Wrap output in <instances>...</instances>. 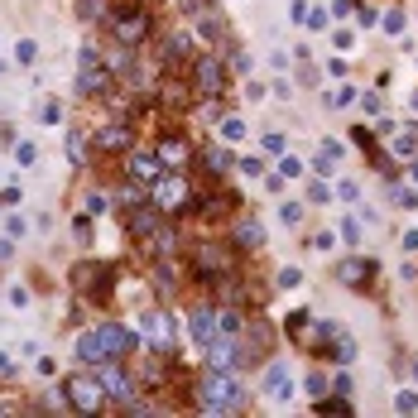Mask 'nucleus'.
I'll return each instance as SVG.
<instances>
[{
	"label": "nucleus",
	"instance_id": "680f3d73",
	"mask_svg": "<svg viewBox=\"0 0 418 418\" xmlns=\"http://www.w3.org/2000/svg\"><path fill=\"white\" fill-rule=\"evenodd\" d=\"M404 250H409V255H418V231H404Z\"/></svg>",
	"mask_w": 418,
	"mask_h": 418
},
{
	"label": "nucleus",
	"instance_id": "f704fd0d",
	"mask_svg": "<svg viewBox=\"0 0 418 418\" xmlns=\"http://www.w3.org/2000/svg\"><path fill=\"white\" fill-rule=\"evenodd\" d=\"M73 236H77V240H82V245H87V240H92V211H87V216H82V211H77V216H73Z\"/></svg>",
	"mask_w": 418,
	"mask_h": 418
},
{
	"label": "nucleus",
	"instance_id": "39448f33",
	"mask_svg": "<svg viewBox=\"0 0 418 418\" xmlns=\"http://www.w3.org/2000/svg\"><path fill=\"white\" fill-rule=\"evenodd\" d=\"M115 87V73L106 63L102 48H82L77 53V97H111Z\"/></svg>",
	"mask_w": 418,
	"mask_h": 418
},
{
	"label": "nucleus",
	"instance_id": "13d9d810",
	"mask_svg": "<svg viewBox=\"0 0 418 418\" xmlns=\"http://www.w3.org/2000/svg\"><path fill=\"white\" fill-rule=\"evenodd\" d=\"M356 15H361V24H380V15H375L370 5H356Z\"/></svg>",
	"mask_w": 418,
	"mask_h": 418
},
{
	"label": "nucleus",
	"instance_id": "79ce46f5",
	"mask_svg": "<svg viewBox=\"0 0 418 418\" xmlns=\"http://www.w3.org/2000/svg\"><path fill=\"white\" fill-rule=\"evenodd\" d=\"M303 202H284V211H279V216H284V221H289V226H303Z\"/></svg>",
	"mask_w": 418,
	"mask_h": 418
},
{
	"label": "nucleus",
	"instance_id": "bf43d9fd",
	"mask_svg": "<svg viewBox=\"0 0 418 418\" xmlns=\"http://www.w3.org/2000/svg\"><path fill=\"white\" fill-rule=\"evenodd\" d=\"M332 44H336V48H351V44H356V34H346V29H336V34H332Z\"/></svg>",
	"mask_w": 418,
	"mask_h": 418
},
{
	"label": "nucleus",
	"instance_id": "f3484780",
	"mask_svg": "<svg viewBox=\"0 0 418 418\" xmlns=\"http://www.w3.org/2000/svg\"><path fill=\"white\" fill-rule=\"evenodd\" d=\"M188 336H193L198 346H211V341H216V308H211V303L188 308Z\"/></svg>",
	"mask_w": 418,
	"mask_h": 418
},
{
	"label": "nucleus",
	"instance_id": "4468645a",
	"mask_svg": "<svg viewBox=\"0 0 418 418\" xmlns=\"http://www.w3.org/2000/svg\"><path fill=\"white\" fill-rule=\"evenodd\" d=\"M97 380H102V390H106V399H135V390H140V380L130 375V370H120V361H102L97 365Z\"/></svg>",
	"mask_w": 418,
	"mask_h": 418
},
{
	"label": "nucleus",
	"instance_id": "7c9ffc66",
	"mask_svg": "<svg viewBox=\"0 0 418 418\" xmlns=\"http://www.w3.org/2000/svg\"><path fill=\"white\" fill-rule=\"evenodd\" d=\"M308 332H313V313H308V308L289 313V336H294V341H308Z\"/></svg>",
	"mask_w": 418,
	"mask_h": 418
},
{
	"label": "nucleus",
	"instance_id": "69168bd1",
	"mask_svg": "<svg viewBox=\"0 0 418 418\" xmlns=\"http://www.w3.org/2000/svg\"><path fill=\"white\" fill-rule=\"evenodd\" d=\"M409 178H414V183H418V159H414V164H409Z\"/></svg>",
	"mask_w": 418,
	"mask_h": 418
},
{
	"label": "nucleus",
	"instance_id": "f03ea898",
	"mask_svg": "<svg viewBox=\"0 0 418 418\" xmlns=\"http://www.w3.org/2000/svg\"><path fill=\"white\" fill-rule=\"evenodd\" d=\"M193 404L202 414H240L245 409V390H240V375L236 370H207L193 390Z\"/></svg>",
	"mask_w": 418,
	"mask_h": 418
},
{
	"label": "nucleus",
	"instance_id": "20e7f679",
	"mask_svg": "<svg viewBox=\"0 0 418 418\" xmlns=\"http://www.w3.org/2000/svg\"><path fill=\"white\" fill-rule=\"evenodd\" d=\"M188 82H193V97H198V102H221L226 87H231V77H226V58L198 53L193 68H188Z\"/></svg>",
	"mask_w": 418,
	"mask_h": 418
},
{
	"label": "nucleus",
	"instance_id": "0eeeda50",
	"mask_svg": "<svg viewBox=\"0 0 418 418\" xmlns=\"http://www.w3.org/2000/svg\"><path fill=\"white\" fill-rule=\"evenodd\" d=\"M149 202L164 211V216H183V211H193V183L183 173H169L164 169V178L149 183Z\"/></svg>",
	"mask_w": 418,
	"mask_h": 418
},
{
	"label": "nucleus",
	"instance_id": "37998d69",
	"mask_svg": "<svg viewBox=\"0 0 418 418\" xmlns=\"http://www.w3.org/2000/svg\"><path fill=\"white\" fill-rule=\"evenodd\" d=\"M327 390H332V385H327V375H322V370H313V375H308V395H313V399H322Z\"/></svg>",
	"mask_w": 418,
	"mask_h": 418
},
{
	"label": "nucleus",
	"instance_id": "4be33fe9",
	"mask_svg": "<svg viewBox=\"0 0 418 418\" xmlns=\"http://www.w3.org/2000/svg\"><path fill=\"white\" fill-rule=\"evenodd\" d=\"M414 154H418V130L414 125L390 130V159H414Z\"/></svg>",
	"mask_w": 418,
	"mask_h": 418
},
{
	"label": "nucleus",
	"instance_id": "4c0bfd02",
	"mask_svg": "<svg viewBox=\"0 0 418 418\" xmlns=\"http://www.w3.org/2000/svg\"><path fill=\"white\" fill-rule=\"evenodd\" d=\"M279 159H284V164H279L284 178H298V173H303V159H298V154H279Z\"/></svg>",
	"mask_w": 418,
	"mask_h": 418
},
{
	"label": "nucleus",
	"instance_id": "3c124183",
	"mask_svg": "<svg viewBox=\"0 0 418 418\" xmlns=\"http://www.w3.org/2000/svg\"><path fill=\"white\" fill-rule=\"evenodd\" d=\"M356 5H361V0H332V19H346Z\"/></svg>",
	"mask_w": 418,
	"mask_h": 418
},
{
	"label": "nucleus",
	"instance_id": "b1692460",
	"mask_svg": "<svg viewBox=\"0 0 418 418\" xmlns=\"http://www.w3.org/2000/svg\"><path fill=\"white\" fill-rule=\"evenodd\" d=\"M231 164H236V159L226 154V144H207V149H202V169H207L211 178H221V173H231Z\"/></svg>",
	"mask_w": 418,
	"mask_h": 418
},
{
	"label": "nucleus",
	"instance_id": "09e8293b",
	"mask_svg": "<svg viewBox=\"0 0 418 418\" xmlns=\"http://www.w3.org/2000/svg\"><path fill=\"white\" fill-rule=\"evenodd\" d=\"M240 173L245 178H265V159H240Z\"/></svg>",
	"mask_w": 418,
	"mask_h": 418
},
{
	"label": "nucleus",
	"instance_id": "ddd939ff",
	"mask_svg": "<svg viewBox=\"0 0 418 418\" xmlns=\"http://www.w3.org/2000/svg\"><path fill=\"white\" fill-rule=\"evenodd\" d=\"M92 149L97 154H130L135 149V125L130 120H106L97 130V140H92Z\"/></svg>",
	"mask_w": 418,
	"mask_h": 418
},
{
	"label": "nucleus",
	"instance_id": "8fccbe9b",
	"mask_svg": "<svg viewBox=\"0 0 418 418\" xmlns=\"http://www.w3.org/2000/svg\"><path fill=\"white\" fill-rule=\"evenodd\" d=\"M308 202H332V188L327 183H308Z\"/></svg>",
	"mask_w": 418,
	"mask_h": 418
},
{
	"label": "nucleus",
	"instance_id": "aec40b11",
	"mask_svg": "<svg viewBox=\"0 0 418 418\" xmlns=\"http://www.w3.org/2000/svg\"><path fill=\"white\" fill-rule=\"evenodd\" d=\"M231 245H236V250H260V245H265V226H260L255 216H240V221L231 226Z\"/></svg>",
	"mask_w": 418,
	"mask_h": 418
},
{
	"label": "nucleus",
	"instance_id": "393cba45",
	"mask_svg": "<svg viewBox=\"0 0 418 418\" xmlns=\"http://www.w3.org/2000/svg\"><path fill=\"white\" fill-rule=\"evenodd\" d=\"M240 327H245V317H240V303L231 308H216V336H240Z\"/></svg>",
	"mask_w": 418,
	"mask_h": 418
},
{
	"label": "nucleus",
	"instance_id": "5701e85b",
	"mask_svg": "<svg viewBox=\"0 0 418 418\" xmlns=\"http://www.w3.org/2000/svg\"><path fill=\"white\" fill-rule=\"evenodd\" d=\"M63 149H68V164H77V169H82V164H92V154H97V149H92V140H87L82 130H68Z\"/></svg>",
	"mask_w": 418,
	"mask_h": 418
},
{
	"label": "nucleus",
	"instance_id": "c85d7f7f",
	"mask_svg": "<svg viewBox=\"0 0 418 418\" xmlns=\"http://www.w3.org/2000/svg\"><path fill=\"white\" fill-rule=\"evenodd\" d=\"M106 10H111V0H77V19L82 24H102Z\"/></svg>",
	"mask_w": 418,
	"mask_h": 418
},
{
	"label": "nucleus",
	"instance_id": "c03bdc74",
	"mask_svg": "<svg viewBox=\"0 0 418 418\" xmlns=\"http://www.w3.org/2000/svg\"><path fill=\"white\" fill-rule=\"evenodd\" d=\"M298 284H303V269H294V265L279 269V289H298Z\"/></svg>",
	"mask_w": 418,
	"mask_h": 418
},
{
	"label": "nucleus",
	"instance_id": "ea45409f",
	"mask_svg": "<svg viewBox=\"0 0 418 418\" xmlns=\"http://www.w3.org/2000/svg\"><path fill=\"white\" fill-rule=\"evenodd\" d=\"M395 409H399V414H418V395H414V390H399Z\"/></svg>",
	"mask_w": 418,
	"mask_h": 418
},
{
	"label": "nucleus",
	"instance_id": "bb28decb",
	"mask_svg": "<svg viewBox=\"0 0 418 418\" xmlns=\"http://www.w3.org/2000/svg\"><path fill=\"white\" fill-rule=\"evenodd\" d=\"M154 289H159L164 298H173V294H178V279H173V265H169V255L154 265Z\"/></svg>",
	"mask_w": 418,
	"mask_h": 418
},
{
	"label": "nucleus",
	"instance_id": "cd10ccee",
	"mask_svg": "<svg viewBox=\"0 0 418 418\" xmlns=\"http://www.w3.org/2000/svg\"><path fill=\"white\" fill-rule=\"evenodd\" d=\"M336 164H341V144L336 140H322L317 144V173H332Z\"/></svg>",
	"mask_w": 418,
	"mask_h": 418
},
{
	"label": "nucleus",
	"instance_id": "58836bf2",
	"mask_svg": "<svg viewBox=\"0 0 418 418\" xmlns=\"http://www.w3.org/2000/svg\"><path fill=\"white\" fill-rule=\"evenodd\" d=\"M58 115H63V106L53 102V97H44V106H39V120H44V125H53Z\"/></svg>",
	"mask_w": 418,
	"mask_h": 418
},
{
	"label": "nucleus",
	"instance_id": "6ab92c4d",
	"mask_svg": "<svg viewBox=\"0 0 418 418\" xmlns=\"http://www.w3.org/2000/svg\"><path fill=\"white\" fill-rule=\"evenodd\" d=\"M154 154H159L169 169H183V164L193 159V144H188L183 135H159V149H154Z\"/></svg>",
	"mask_w": 418,
	"mask_h": 418
},
{
	"label": "nucleus",
	"instance_id": "2eb2a0df",
	"mask_svg": "<svg viewBox=\"0 0 418 418\" xmlns=\"http://www.w3.org/2000/svg\"><path fill=\"white\" fill-rule=\"evenodd\" d=\"M164 169H169V164H164L154 149H130V154H125V173H130V183H159Z\"/></svg>",
	"mask_w": 418,
	"mask_h": 418
},
{
	"label": "nucleus",
	"instance_id": "412c9836",
	"mask_svg": "<svg viewBox=\"0 0 418 418\" xmlns=\"http://www.w3.org/2000/svg\"><path fill=\"white\" fill-rule=\"evenodd\" d=\"M193 211H198L202 221H221V216L236 211V193H211L207 202H193Z\"/></svg>",
	"mask_w": 418,
	"mask_h": 418
},
{
	"label": "nucleus",
	"instance_id": "c9c22d12",
	"mask_svg": "<svg viewBox=\"0 0 418 418\" xmlns=\"http://www.w3.org/2000/svg\"><path fill=\"white\" fill-rule=\"evenodd\" d=\"M336 236H341V240H346V245H361V221H356V216H346V221H341V231H336Z\"/></svg>",
	"mask_w": 418,
	"mask_h": 418
},
{
	"label": "nucleus",
	"instance_id": "0e129e2a",
	"mask_svg": "<svg viewBox=\"0 0 418 418\" xmlns=\"http://www.w3.org/2000/svg\"><path fill=\"white\" fill-rule=\"evenodd\" d=\"M10 255H15V245H10V240H0V260H10Z\"/></svg>",
	"mask_w": 418,
	"mask_h": 418
},
{
	"label": "nucleus",
	"instance_id": "1a4fd4ad",
	"mask_svg": "<svg viewBox=\"0 0 418 418\" xmlns=\"http://www.w3.org/2000/svg\"><path fill=\"white\" fill-rule=\"evenodd\" d=\"M193 58H198V39L193 34H169L159 44V73L164 77H188Z\"/></svg>",
	"mask_w": 418,
	"mask_h": 418
},
{
	"label": "nucleus",
	"instance_id": "f257e3e1",
	"mask_svg": "<svg viewBox=\"0 0 418 418\" xmlns=\"http://www.w3.org/2000/svg\"><path fill=\"white\" fill-rule=\"evenodd\" d=\"M135 351V332L130 327H120V322H97V327H87L82 336H77V346H73V356L82 361V365H102V361H125Z\"/></svg>",
	"mask_w": 418,
	"mask_h": 418
},
{
	"label": "nucleus",
	"instance_id": "603ef678",
	"mask_svg": "<svg viewBox=\"0 0 418 418\" xmlns=\"http://www.w3.org/2000/svg\"><path fill=\"white\" fill-rule=\"evenodd\" d=\"M106 207H111V202H106V193H87V211H92V216H102Z\"/></svg>",
	"mask_w": 418,
	"mask_h": 418
},
{
	"label": "nucleus",
	"instance_id": "a18cd8bd",
	"mask_svg": "<svg viewBox=\"0 0 418 418\" xmlns=\"http://www.w3.org/2000/svg\"><path fill=\"white\" fill-rule=\"evenodd\" d=\"M19 202H24V193H19L15 183H5V188H0V207H19Z\"/></svg>",
	"mask_w": 418,
	"mask_h": 418
},
{
	"label": "nucleus",
	"instance_id": "052dcab7",
	"mask_svg": "<svg viewBox=\"0 0 418 418\" xmlns=\"http://www.w3.org/2000/svg\"><path fill=\"white\" fill-rule=\"evenodd\" d=\"M265 183H269V193H274V198L284 193V173H265Z\"/></svg>",
	"mask_w": 418,
	"mask_h": 418
},
{
	"label": "nucleus",
	"instance_id": "a878e982",
	"mask_svg": "<svg viewBox=\"0 0 418 418\" xmlns=\"http://www.w3.org/2000/svg\"><path fill=\"white\" fill-rule=\"evenodd\" d=\"M140 322H144V332L159 341V351H173V341H169V317H164V313H144Z\"/></svg>",
	"mask_w": 418,
	"mask_h": 418
},
{
	"label": "nucleus",
	"instance_id": "e433bc0d",
	"mask_svg": "<svg viewBox=\"0 0 418 418\" xmlns=\"http://www.w3.org/2000/svg\"><path fill=\"white\" fill-rule=\"evenodd\" d=\"M15 58H19V63H34V58H39V44H34V39H19V44H15Z\"/></svg>",
	"mask_w": 418,
	"mask_h": 418
},
{
	"label": "nucleus",
	"instance_id": "a19ab883",
	"mask_svg": "<svg viewBox=\"0 0 418 418\" xmlns=\"http://www.w3.org/2000/svg\"><path fill=\"white\" fill-rule=\"evenodd\" d=\"M356 102H361L356 87H336V92H332V106H356Z\"/></svg>",
	"mask_w": 418,
	"mask_h": 418
},
{
	"label": "nucleus",
	"instance_id": "5fc2aeb1",
	"mask_svg": "<svg viewBox=\"0 0 418 418\" xmlns=\"http://www.w3.org/2000/svg\"><path fill=\"white\" fill-rule=\"evenodd\" d=\"M336 198H341V202H356V198H361V188H356V183H341V188H336Z\"/></svg>",
	"mask_w": 418,
	"mask_h": 418
},
{
	"label": "nucleus",
	"instance_id": "de8ad7c7",
	"mask_svg": "<svg viewBox=\"0 0 418 418\" xmlns=\"http://www.w3.org/2000/svg\"><path fill=\"white\" fill-rule=\"evenodd\" d=\"M34 159H39V149H34V144H19V149H15V164H24V169H34Z\"/></svg>",
	"mask_w": 418,
	"mask_h": 418
},
{
	"label": "nucleus",
	"instance_id": "49530a36",
	"mask_svg": "<svg viewBox=\"0 0 418 418\" xmlns=\"http://www.w3.org/2000/svg\"><path fill=\"white\" fill-rule=\"evenodd\" d=\"M260 144H265V154H284V135H279V130H269Z\"/></svg>",
	"mask_w": 418,
	"mask_h": 418
},
{
	"label": "nucleus",
	"instance_id": "338daca9",
	"mask_svg": "<svg viewBox=\"0 0 418 418\" xmlns=\"http://www.w3.org/2000/svg\"><path fill=\"white\" fill-rule=\"evenodd\" d=\"M414 111H418V92H414Z\"/></svg>",
	"mask_w": 418,
	"mask_h": 418
},
{
	"label": "nucleus",
	"instance_id": "2f4dec72",
	"mask_svg": "<svg viewBox=\"0 0 418 418\" xmlns=\"http://www.w3.org/2000/svg\"><path fill=\"white\" fill-rule=\"evenodd\" d=\"M385 193H390V202H399V207H418V193H414V188H399V183H385Z\"/></svg>",
	"mask_w": 418,
	"mask_h": 418
},
{
	"label": "nucleus",
	"instance_id": "72a5a7b5",
	"mask_svg": "<svg viewBox=\"0 0 418 418\" xmlns=\"http://www.w3.org/2000/svg\"><path fill=\"white\" fill-rule=\"evenodd\" d=\"M380 29H385V34H404V10H390V15H380Z\"/></svg>",
	"mask_w": 418,
	"mask_h": 418
},
{
	"label": "nucleus",
	"instance_id": "c756f323",
	"mask_svg": "<svg viewBox=\"0 0 418 418\" xmlns=\"http://www.w3.org/2000/svg\"><path fill=\"white\" fill-rule=\"evenodd\" d=\"M313 409H317V414H351V399H346V395H332V390H327L322 399H313Z\"/></svg>",
	"mask_w": 418,
	"mask_h": 418
},
{
	"label": "nucleus",
	"instance_id": "7ed1b4c3",
	"mask_svg": "<svg viewBox=\"0 0 418 418\" xmlns=\"http://www.w3.org/2000/svg\"><path fill=\"white\" fill-rule=\"evenodd\" d=\"M102 24L111 29V44H130V48H140V44L154 34V19H149V10H144L140 0H120V5H111Z\"/></svg>",
	"mask_w": 418,
	"mask_h": 418
},
{
	"label": "nucleus",
	"instance_id": "9d476101",
	"mask_svg": "<svg viewBox=\"0 0 418 418\" xmlns=\"http://www.w3.org/2000/svg\"><path fill=\"white\" fill-rule=\"evenodd\" d=\"M63 399H68V409H77V414H102L106 409V390L97 375H68L63 380Z\"/></svg>",
	"mask_w": 418,
	"mask_h": 418
},
{
	"label": "nucleus",
	"instance_id": "473e14b6",
	"mask_svg": "<svg viewBox=\"0 0 418 418\" xmlns=\"http://www.w3.org/2000/svg\"><path fill=\"white\" fill-rule=\"evenodd\" d=\"M221 140H245V120L240 115H221Z\"/></svg>",
	"mask_w": 418,
	"mask_h": 418
},
{
	"label": "nucleus",
	"instance_id": "a211bd4d",
	"mask_svg": "<svg viewBox=\"0 0 418 418\" xmlns=\"http://www.w3.org/2000/svg\"><path fill=\"white\" fill-rule=\"evenodd\" d=\"M294 395V375H289V365L284 361H274V365H265V399H274V404H284Z\"/></svg>",
	"mask_w": 418,
	"mask_h": 418
},
{
	"label": "nucleus",
	"instance_id": "6e6d98bb",
	"mask_svg": "<svg viewBox=\"0 0 418 418\" xmlns=\"http://www.w3.org/2000/svg\"><path fill=\"white\" fill-rule=\"evenodd\" d=\"M327 19H332V15H322V10H313V15H308L303 24H308V29H327Z\"/></svg>",
	"mask_w": 418,
	"mask_h": 418
},
{
	"label": "nucleus",
	"instance_id": "4d7b16f0",
	"mask_svg": "<svg viewBox=\"0 0 418 418\" xmlns=\"http://www.w3.org/2000/svg\"><path fill=\"white\" fill-rule=\"evenodd\" d=\"M361 106H365L370 115H385V106H380V97H375V92H370V97H361Z\"/></svg>",
	"mask_w": 418,
	"mask_h": 418
},
{
	"label": "nucleus",
	"instance_id": "f8f14e48",
	"mask_svg": "<svg viewBox=\"0 0 418 418\" xmlns=\"http://www.w3.org/2000/svg\"><path fill=\"white\" fill-rule=\"evenodd\" d=\"M332 274H336V284H346V289H370L375 274H380V260H370V255H346Z\"/></svg>",
	"mask_w": 418,
	"mask_h": 418
},
{
	"label": "nucleus",
	"instance_id": "774afa93",
	"mask_svg": "<svg viewBox=\"0 0 418 418\" xmlns=\"http://www.w3.org/2000/svg\"><path fill=\"white\" fill-rule=\"evenodd\" d=\"M414 375H418V361H414Z\"/></svg>",
	"mask_w": 418,
	"mask_h": 418
},
{
	"label": "nucleus",
	"instance_id": "9b49d317",
	"mask_svg": "<svg viewBox=\"0 0 418 418\" xmlns=\"http://www.w3.org/2000/svg\"><path fill=\"white\" fill-rule=\"evenodd\" d=\"M120 226H125V236H135V240H149V236L164 226V211L154 207L149 198H140V202L120 207Z\"/></svg>",
	"mask_w": 418,
	"mask_h": 418
},
{
	"label": "nucleus",
	"instance_id": "423d86ee",
	"mask_svg": "<svg viewBox=\"0 0 418 418\" xmlns=\"http://www.w3.org/2000/svg\"><path fill=\"white\" fill-rule=\"evenodd\" d=\"M188 269H193V279H198L202 289H211L221 274H231V269H236V245H216V240L198 245V250H193V260H188Z\"/></svg>",
	"mask_w": 418,
	"mask_h": 418
},
{
	"label": "nucleus",
	"instance_id": "6e6552de",
	"mask_svg": "<svg viewBox=\"0 0 418 418\" xmlns=\"http://www.w3.org/2000/svg\"><path fill=\"white\" fill-rule=\"evenodd\" d=\"M73 289L87 294L92 303H111V294H115V265H106V260H82V265L73 269Z\"/></svg>",
	"mask_w": 418,
	"mask_h": 418
},
{
	"label": "nucleus",
	"instance_id": "e2e57ef3",
	"mask_svg": "<svg viewBox=\"0 0 418 418\" xmlns=\"http://www.w3.org/2000/svg\"><path fill=\"white\" fill-rule=\"evenodd\" d=\"M10 370H15V361H10V356L0 351V375H10Z\"/></svg>",
	"mask_w": 418,
	"mask_h": 418
},
{
	"label": "nucleus",
	"instance_id": "864d4df0",
	"mask_svg": "<svg viewBox=\"0 0 418 418\" xmlns=\"http://www.w3.org/2000/svg\"><path fill=\"white\" fill-rule=\"evenodd\" d=\"M351 390H356L351 375H336V380H332V395H346V399H351Z\"/></svg>",
	"mask_w": 418,
	"mask_h": 418
},
{
	"label": "nucleus",
	"instance_id": "dca6fc26",
	"mask_svg": "<svg viewBox=\"0 0 418 418\" xmlns=\"http://www.w3.org/2000/svg\"><path fill=\"white\" fill-rule=\"evenodd\" d=\"M207 351V370H236L240 365V336H216Z\"/></svg>",
	"mask_w": 418,
	"mask_h": 418
}]
</instances>
